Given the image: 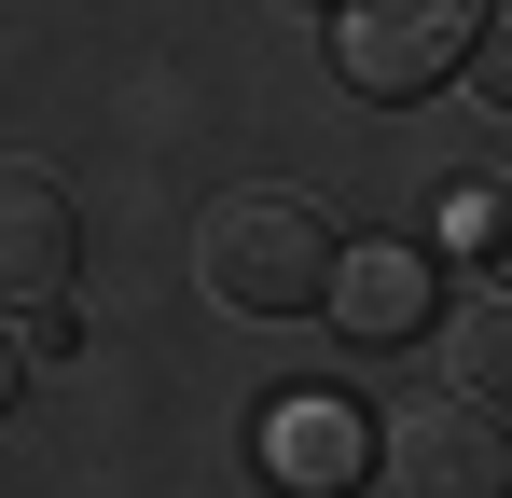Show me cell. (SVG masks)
I'll return each instance as SVG.
<instances>
[{
	"label": "cell",
	"instance_id": "6da1fadb",
	"mask_svg": "<svg viewBox=\"0 0 512 498\" xmlns=\"http://www.w3.org/2000/svg\"><path fill=\"white\" fill-rule=\"evenodd\" d=\"M333 222L291 194V180H250V194H222L208 222H194V291L208 305H236V319H319L333 305Z\"/></svg>",
	"mask_w": 512,
	"mask_h": 498
},
{
	"label": "cell",
	"instance_id": "7a4b0ae2",
	"mask_svg": "<svg viewBox=\"0 0 512 498\" xmlns=\"http://www.w3.org/2000/svg\"><path fill=\"white\" fill-rule=\"evenodd\" d=\"M485 42V0H333V83L402 111V97H443Z\"/></svg>",
	"mask_w": 512,
	"mask_h": 498
},
{
	"label": "cell",
	"instance_id": "3957f363",
	"mask_svg": "<svg viewBox=\"0 0 512 498\" xmlns=\"http://www.w3.org/2000/svg\"><path fill=\"white\" fill-rule=\"evenodd\" d=\"M374 498H512V415L416 402L374 429Z\"/></svg>",
	"mask_w": 512,
	"mask_h": 498
},
{
	"label": "cell",
	"instance_id": "277c9868",
	"mask_svg": "<svg viewBox=\"0 0 512 498\" xmlns=\"http://www.w3.org/2000/svg\"><path fill=\"white\" fill-rule=\"evenodd\" d=\"M70 277H84V208H70V180L28 153H0V305H70Z\"/></svg>",
	"mask_w": 512,
	"mask_h": 498
},
{
	"label": "cell",
	"instance_id": "5b68a950",
	"mask_svg": "<svg viewBox=\"0 0 512 498\" xmlns=\"http://www.w3.org/2000/svg\"><path fill=\"white\" fill-rule=\"evenodd\" d=\"M263 471H277L291 498L374 485V429H360V402H346V388H277V415H263Z\"/></svg>",
	"mask_w": 512,
	"mask_h": 498
},
{
	"label": "cell",
	"instance_id": "8992f818",
	"mask_svg": "<svg viewBox=\"0 0 512 498\" xmlns=\"http://www.w3.org/2000/svg\"><path fill=\"white\" fill-rule=\"evenodd\" d=\"M333 319L360 332V346H402V332L429 319V263H416V249H388V236L346 249V263H333Z\"/></svg>",
	"mask_w": 512,
	"mask_h": 498
},
{
	"label": "cell",
	"instance_id": "52a82bcc",
	"mask_svg": "<svg viewBox=\"0 0 512 498\" xmlns=\"http://www.w3.org/2000/svg\"><path fill=\"white\" fill-rule=\"evenodd\" d=\"M443 388H457V402H485V415H512V291H499V277L443 319Z\"/></svg>",
	"mask_w": 512,
	"mask_h": 498
},
{
	"label": "cell",
	"instance_id": "ba28073f",
	"mask_svg": "<svg viewBox=\"0 0 512 498\" xmlns=\"http://www.w3.org/2000/svg\"><path fill=\"white\" fill-rule=\"evenodd\" d=\"M457 249H471V277H499V291H512V166L457 180Z\"/></svg>",
	"mask_w": 512,
	"mask_h": 498
},
{
	"label": "cell",
	"instance_id": "9c48e42d",
	"mask_svg": "<svg viewBox=\"0 0 512 498\" xmlns=\"http://www.w3.org/2000/svg\"><path fill=\"white\" fill-rule=\"evenodd\" d=\"M471 97H485V111H512V0H485V42H471Z\"/></svg>",
	"mask_w": 512,
	"mask_h": 498
},
{
	"label": "cell",
	"instance_id": "30bf717a",
	"mask_svg": "<svg viewBox=\"0 0 512 498\" xmlns=\"http://www.w3.org/2000/svg\"><path fill=\"white\" fill-rule=\"evenodd\" d=\"M14 374H28V332H0V415H14Z\"/></svg>",
	"mask_w": 512,
	"mask_h": 498
}]
</instances>
